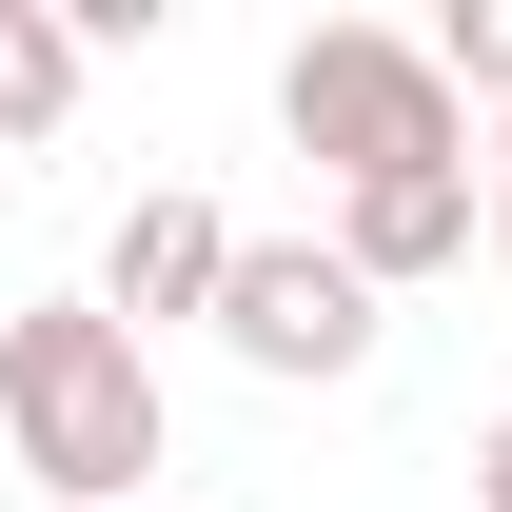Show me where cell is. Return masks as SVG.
I'll return each mask as SVG.
<instances>
[{"label":"cell","mask_w":512,"mask_h":512,"mask_svg":"<svg viewBox=\"0 0 512 512\" xmlns=\"http://www.w3.org/2000/svg\"><path fill=\"white\" fill-rule=\"evenodd\" d=\"M0 473H40L60 512H158V355H138L99 296H40L0 316Z\"/></svg>","instance_id":"obj_1"},{"label":"cell","mask_w":512,"mask_h":512,"mask_svg":"<svg viewBox=\"0 0 512 512\" xmlns=\"http://www.w3.org/2000/svg\"><path fill=\"white\" fill-rule=\"evenodd\" d=\"M276 138H296L335 197L355 178H473V119H453L434 40H394V20H316V40L276 60Z\"/></svg>","instance_id":"obj_2"},{"label":"cell","mask_w":512,"mask_h":512,"mask_svg":"<svg viewBox=\"0 0 512 512\" xmlns=\"http://www.w3.org/2000/svg\"><path fill=\"white\" fill-rule=\"evenodd\" d=\"M375 335H394V296L335 237H237V276H217V355L237 375H355Z\"/></svg>","instance_id":"obj_3"},{"label":"cell","mask_w":512,"mask_h":512,"mask_svg":"<svg viewBox=\"0 0 512 512\" xmlns=\"http://www.w3.org/2000/svg\"><path fill=\"white\" fill-rule=\"evenodd\" d=\"M217 276H237V217H217V197L197 178H158V197H119V237H99V316L138 335V355H158V335H217Z\"/></svg>","instance_id":"obj_4"},{"label":"cell","mask_w":512,"mask_h":512,"mask_svg":"<svg viewBox=\"0 0 512 512\" xmlns=\"http://www.w3.org/2000/svg\"><path fill=\"white\" fill-rule=\"evenodd\" d=\"M473 237H493V197H473V178H355V197H335V256H355L375 296H414V276H453Z\"/></svg>","instance_id":"obj_5"},{"label":"cell","mask_w":512,"mask_h":512,"mask_svg":"<svg viewBox=\"0 0 512 512\" xmlns=\"http://www.w3.org/2000/svg\"><path fill=\"white\" fill-rule=\"evenodd\" d=\"M79 79H99V60H79L60 0H0V158H20V138H60V119H79Z\"/></svg>","instance_id":"obj_6"},{"label":"cell","mask_w":512,"mask_h":512,"mask_svg":"<svg viewBox=\"0 0 512 512\" xmlns=\"http://www.w3.org/2000/svg\"><path fill=\"white\" fill-rule=\"evenodd\" d=\"M434 79L453 119H512V0H434Z\"/></svg>","instance_id":"obj_7"},{"label":"cell","mask_w":512,"mask_h":512,"mask_svg":"<svg viewBox=\"0 0 512 512\" xmlns=\"http://www.w3.org/2000/svg\"><path fill=\"white\" fill-rule=\"evenodd\" d=\"M473 512H512V414H493V434H473Z\"/></svg>","instance_id":"obj_8"},{"label":"cell","mask_w":512,"mask_h":512,"mask_svg":"<svg viewBox=\"0 0 512 512\" xmlns=\"http://www.w3.org/2000/svg\"><path fill=\"white\" fill-rule=\"evenodd\" d=\"M473 197H493V256H512V119H493V178H473Z\"/></svg>","instance_id":"obj_9"},{"label":"cell","mask_w":512,"mask_h":512,"mask_svg":"<svg viewBox=\"0 0 512 512\" xmlns=\"http://www.w3.org/2000/svg\"><path fill=\"white\" fill-rule=\"evenodd\" d=\"M158 512H178V493H158Z\"/></svg>","instance_id":"obj_10"}]
</instances>
